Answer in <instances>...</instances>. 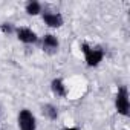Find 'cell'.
<instances>
[{"label":"cell","mask_w":130,"mask_h":130,"mask_svg":"<svg viewBox=\"0 0 130 130\" xmlns=\"http://www.w3.org/2000/svg\"><path fill=\"white\" fill-rule=\"evenodd\" d=\"M63 130H78L77 127H68V128H63Z\"/></svg>","instance_id":"cell-11"},{"label":"cell","mask_w":130,"mask_h":130,"mask_svg":"<svg viewBox=\"0 0 130 130\" xmlns=\"http://www.w3.org/2000/svg\"><path fill=\"white\" fill-rule=\"evenodd\" d=\"M41 47L44 52L47 54H57L58 52V47H60V43H58V38L52 34H46L41 40Z\"/></svg>","instance_id":"cell-4"},{"label":"cell","mask_w":130,"mask_h":130,"mask_svg":"<svg viewBox=\"0 0 130 130\" xmlns=\"http://www.w3.org/2000/svg\"><path fill=\"white\" fill-rule=\"evenodd\" d=\"M43 113H44V116H47L52 121L58 118V109L54 104H44L43 106Z\"/></svg>","instance_id":"cell-9"},{"label":"cell","mask_w":130,"mask_h":130,"mask_svg":"<svg viewBox=\"0 0 130 130\" xmlns=\"http://www.w3.org/2000/svg\"><path fill=\"white\" fill-rule=\"evenodd\" d=\"M19 127H20V130H35L37 128L35 116L28 109L20 110V113H19Z\"/></svg>","instance_id":"cell-3"},{"label":"cell","mask_w":130,"mask_h":130,"mask_svg":"<svg viewBox=\"0 0 130 130\" xmlns=\"http://www.w3.org/2000/svg\"><path fill=\"white\" fill-rule=\"evenodd\" d=\"M51 89H52L54 95H57V96H60V98H64V96H66V86H64V83H63L60 78L52 80Z\"/></svg>","instance_id":"cell-7"},{"label":"cell","mask_w":130,"mask_h":130,"mask_svg":"<svg viewBox=\"0 0 130 130\" xmlns=\"http://www.w3.org/2000/svg\"><path fill=\"white\" fill-rule=\"evenodd\" d=\"M0 29H2V32L3 34H14L15 32V28H14V25L12 23H3L2 26H0Z\"/></svg>","instance_id":"cell-10"},{"label":"cell","mask_w":130,"mask_h":130,"mask_svg":"<svg viewBox=\"0 0 130 130\" xmlns=\"http://www.w3.org/2000/svg\"><path fill=\"white\" fill-rule=\"evenodd\" d=\"M15 34H17V38H19L20 41L26 43V44L35 43V41L38 40L37 34H35L32 29H29V28H19V29H15Z\"/></svg>","instance_id":"cell-6"},{"label":"cell","mask_w":130,"mask_h":130,"mask_svg":"<svg viewBox=\"0 0 130 130\" xmlns=\"http://www.w3.org/2000/svg\"><path fill=\"white\" fill-rule=\"evenodd\" d=\"M115 106H116V112L119 115H122V116L128 115L130 103H128V92H127L125 86H121L118 89V93H116V98H115Z\"/></svg>","instance_id":"cell-2"},{"label":"cell","mask_w":130,"mask_h":130,"mask_svg":"<svg viewBox=\"0 0 130 130\" xmlns=\"http://www.w3.org/2000/svg\"><path fill=\"white\" fill-rule=\"evenodd\" d=\"M81 51L84 54L87 66H90V68L98 66V64L103 61V58H104V51L101 47H90L87 43H83L81 44Z\"/></svg>","instance_id":"cell-1"},{"label":"cell","mask_w":130,"mask_h":130,"mask_svg":"<svg viewBox=\"0 0 130 130\" xmlns=\"http://www.w3.org/2000/svg\"><path fill=\"white\" fill-rule=\"evenodd\" d=\"M43 22L51 26V28H60L64 20H63V15L60 12H51V11H44L43 12Z\"/></svg>","instance_id":"cell-5"},{"label":"cell","mask_w":130,"mask_h":130,"mask_svg":"<svg viewBox=\"0 0 130 130\" xmlns=\"http://www.w3.org/2000/svg\"><path fill=\"white\" fill-rule=\"evenodd\" d=\"M25 9H26V12H28L29 15H37V14L41 12V3L35 2V0H31V2L26 3Z\"/></svg>","instance_id":"cell-8"}]
</instances>
